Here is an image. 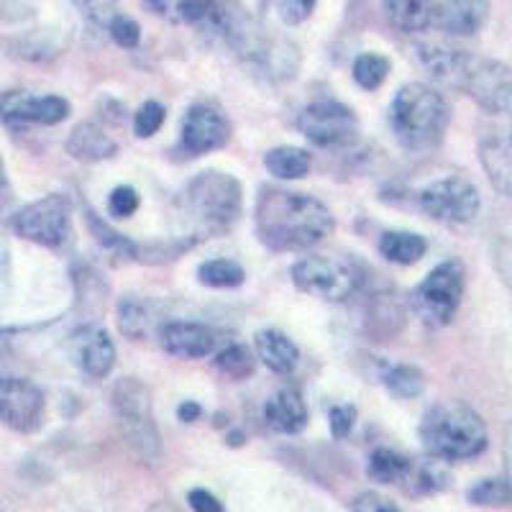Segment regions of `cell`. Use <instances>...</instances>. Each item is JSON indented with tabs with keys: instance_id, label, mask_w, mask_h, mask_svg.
<instances>
[{
	"instance_id": "cell-19",
	"label": "cell",
	"mask_w": 512,
	"mask_h": 512,
	"mask_svg": "<svg viewBox=\"0 0 512 512\" xmlns=\"http://www.w3.org/2000/svg\"><path fill=\"white\" fill-rule=\"evenodd\" d=\"M264 423L272 428L274 433L282 436H295L308 425V405H305L303 395L295 387H282L280 392H274L267 402H264Z\"/></svg>"
},
{
	"instance_id": "cell-45",
	"label": "cell",
	"mask_w": 512,
	"mask_h": 512,
	"mask_svg": "<svg viewBox=\"0 0 512 512\" xmlns=\"http://www.w3.org/2000/svg\"><path fill=\"white\" fill-rule=\"evenodd\" d=\"M226 441H228V446H244L246 436L241 431H231V433H228Z\"/></svg>"
},
{
	"instance_id": "cell-18",
	"label": "cell",
	"mask_w": 512,
	"mask_h": 512,
	"mask_svg": "<svg viewBox=\"0 0 512 512\" xmlns=\"http://www.w3.org/2000/svg\"><path fill=\"white\" fill-rule=\"evenodd\" d=\"M418 57L428 75L446 88H464L466 72L472 67L474 54L464 52L456 47H443V44H425L418 49Z\"/></svg>"
},
{
	"instance_id": "cell-16",
	"label": "cell",
	"mask_w": 512,
	"mask_h": 512,
	"mask_svg": "<svg viewBox=\"0 0 512 512\" xmlns=\"http://www.w3.org/2000/svg\"><path fill=\"white\" fill-rule=\"evenodd\" d=\"M159 341H162V349L177 359H205L216 351L218 344L213 328L203 326V323H185V320L162 326Z\"/></svg>"
},
{
	"instance_id": "cell-1",
	"label": "cell",
	"mask_w": 512,
	"mask_h": 512,
	"mask_svg": "<svg viewBox=\"0 0 512 512\" xmlns=\"http://www.w3.org/2000/svg\"><path fill=\"white\" fill-rule=\"evenodd\" d=\"M256 236L272 251H308L326 241L336 218L313 195L282 187H264L254 208Z\"/></svg>"
},
{
	"instance_id": "cell-36",
	"label": "cell",
	"mask_w": 512,
	"mask_h": 512,
	"mask_svg": "<svg viewBox=\"0 0 512 512\" xmlns=\"http://www.w3.org/2000/svg\"><path fill=\"white\" fill-rule=\"evenodd\" d=\"M167 121V111L164 105L157 100H146L139 108V113L134 116V131L139 139H152L154 134H159V128Z\"/></svg>"
},
{
	"instance_id": "cell-25",
	"label": "cell",
	"mask_w": 512,
	"mask_h": 512,
	"mask_svg": "<svg viewBox=\"0 0 512 512\" xmlns=\"http://www.w3.org/2000/svg\"><path fill=\"white\" fill-rule=\"evenodd\" d=\"M264 167L277 180H303L313 169V157L297 146H274L264 154Z\"/></svg>"
},
{
	"instance_id": "cell-24",
	"label": "cell",
	"mask_w": 512,
	"mask_h": 512,
	"mask_svg": "<svg viewBox=\"0 0 512 512\" xmlns=\"http://www.w3.org/2000/svg\"><path fill=\"white\" fill-rule=\"evenodd\" d=\"M425 251H428V241L413 231H387L379 239V254L387 262L400 264V267L418 264L425 256Z\"/></svg>"
},
{
	"instance_id": "cell-27",
	"label": "cell",
	"mask_w": 512,
	"mask_h": 512,
	"mask_svg": "<svg viewBox=\"0 0 512 512\" xmlns=\"http://www.w3.org/2000/svg\"><path fill=\"white\" fill-rule=\"evenodd\" d=\"M218 0H149L154 13L172 24H208Z\"/></svg>"
},
{
	"instance_id": "cell-15",
	"label": "cell",
	"mask_w": 512,
	"mask_h": 512,
	"mask_svg": "<svg viewBox=\"0 0 512 512\" xmlns=\"http://www.w3.org/2000/svg\"><path fill=\"white\" fill-rule=\"evenodd\" d=\"M70 359L82 374L93 379H103L116 367V346L100 323H82L70 336Z\"/></svg>"
},
{
	"instance_id": "cell-34",
	"label": "cell",
	"mask_w": 512,
	"mask_h": 512,
	"mask_svg": "<svg viewBox=\"0 0 512 512\" xmlns=\"http://www.w3.org/2000/svg\"><path fill=\"white\" fill-rule=\"evenodd\" d=\"M510 497L507 479H482L466 492V500L477 507H505L510 505Z\"/></svg>"
},
{
	"instance_id": "cell-4",
	"label": "cell",
	"mask_w": 512,
	"mask_h": 512,
	"mask_svg": "<svg viewBox=\"0 0 512 512\" xmlns=\"http://www.w3.org/2000/svg\"><path fill=\"white\" fill-rule=\"evenodd\" d=\"M187 208L205 233H223L239 221L244 190L228 172L208 169L187 185Z\"/></svg>"
},
{
	"instance_id": "cell-11",
	"label": "cell",
	"mask_w": 512,
	"mask_h": 512,
	"mask_svg": "<svg viewBox=\"0 0 512 512\" xmlns=\"http://www.w3.org/2000/svg\"><path fill=\"white\" fill-rule=\"evenodd\" d=\"M47 400L34 382L0 377V423L16 433H36L44 425Z\"/></svg>"
},
{
	"instance_id": "cell-9",
	"label": "cell",
	"mask_w": 512,
	"mask_h": 512,
	"mask_svg": "<svg viewBox=\"0 0 512 512\" xmlns=\"http://www.w3.org/2000/svg\"><path fill=\"white\" fill-rule=\"evenodd\" d=\"M297 128L318 149H344L359 139V118L338 100H318L303 108Z\"/></svg>"
},
{
	"instance_id": "cell-46",
	"label": "cell",
	"mask_w": 512,
	"mask_h": 512,
	"mask_svg": "<svg viewBox=\"0 0 512 512\" xmlns=\"http://www.w3.org/2000/svg\"><path fill=\"white\" fill-rule=\"evenodd\" d=\"M6 185V167H3V159H0V187Z\"/></svg>"
},
{
	"instance_id": "cell-26",
	"label": "cell",
	"mask_w": 512,
	"mask_h": 512,
	"mask_svg": "<svg viewBox=\"0 0 512 512\" xmlns=\"http://www.w3.org/2000/svg\"><path fill=\"white\" fill-rule=\"evenodd\" d=\"M410 469H413V459L395 448H374L369 456L367 474L379 484H392V487H402L408 479Z\"/></svg>"
},
{
	"instance_id": "cell-28",
	"label": "cell",
	"mask_w": 512,
	"mask_h": 512,
	"mask_svg": "<svg viewBox=\"0 0 512 512\" xmlns=\"http://www.w3.org/2000/svg\"><path fill=\"white\" fill-rule=\"evenodd\" d=\"M448 487V472L441 459L431 456V459H413V469H410L408 479L402 484V489L408 495H436L441 489Z\"/></svg>"
},
{
	"instance_id": "cell-10",
	"label": "cell",
	"mask_w": 512,
	"mask_h": 512,
	"mask_svg": "<svg viewBox=\"0 0 512 512\" xmlns=\"http://www.w3.org/2000/svg\"><path fill=\"white\" fill-rule=\"evenodd\" d=\"M418 203L425 216L446 226H464L472 223L482 210V195L466 177H446L431 182L418 195Z\"/></svg>"
},
{
	"instance_id": "cell-14",
	"label": "cell",
	"mask_w": 512,
	"mask_h": 512,
	"mask_svg": "<svg viewBox=\"0 0 512 512\" xmlns=\"http://www.w3.org/2000/svg\"><path fill=\"white\" fill-rule=\"evenodd\" d=\"M466 95H472L484 111L505 116L510 111V67L497 59L474 57L464 80Z\"/></svg>"
},
{
	"instance_id": "cell-2",
	"label": "cell",
	"mask_w": 512,
	"mask_h": 512,
	"mask_svg": "<svg viewBox=\"0 0 512 512\" xmlns=\"http://www.w3.org/2000/svg\"><path fill=\"white\" fill-rule=\"evenodd\" d=\"M420 441L441 461L477 459L487 451V425L482 415L464 402L446 400L433 405L420 420Z\"/></svg>"
},
{
	"instance_id": "cell-23",
	"label": "cell",
	"mask_w": 512,
	"mask_h": 512,
	"mask_svg": "<svg viewBox=\"0 0 512 512\" xmlns=\"http://www.w3.org/2000/svg\"><path fill=\"white\" fill-rule=\"evenodd\" d=\"M436 0H384V16L402 34H418L433 26Z\"/></svg>"
},
{
	"instance_id": "cell-37",
	"label": "cell",
	"mask_w": 512,
	"mask_h": 512,
	"mask_svg": "<svg viewBox=\"0 0 512 512\" xmlns=\"http://www.w3.org/2000/svg\"><path fill=\"white\" fill-rule=\"evenodd\" d=\"M108 34H111L113 44L121 49H136L141 41V26L136 24L134 18L126 16V13H116L108 24Z\"/></svg>"
},
{
	"instance_id": "cell-22",
	"label": "cell",
	"mask_w": 512,
	"mask_h": 512,
	"mask_svg": "<svg viewBox=\"0 0 512 512\" xmlns=\"http://www.w3.org/2000/svg\"><path fill=\"white\" fill-rule=\"evenodd\" d=\"M479 162L484 172L492 180V185L500 190V195H510L512 182V157H510V139L505 134H492L479 146Z\"/></svg>"
},
{
	"instance_id": "cell-44",
	"label": "cell",
	"mask_w": 512,
	"mask_h": 512,
	"mask_svg": "<svg viewBox=\"0 0 512 512\" xmlns=\"http://www.w3.org/2000/svg\"><path fill=\"white\" fill-rule=\"evenodd\" d=\"M177 418L182 420V423H198L200 418H203V405H198V402L192 400H185L177 408Z\"/></svg>"
},
{
	"instance_id": "cell-35",
	"label": "cell",
	"mask_w": 512,
	"mask_h": 512,
	"mask_svg": "<svg viewBox=\"0 0 512 512\" xmlns=\"http://www.w3.org/2000/svg\"><path fill=\"white\" fill-rule=\"evenodd\" d=\"M85 218H88V226H90V231H93L95 241H98L103 249L118 251V254H123V256H134L136 254L134 241H128L126 236H121L118 231H113V228L108 226L103 218L95 216L93 210H85Z\"/></svg>"
},
{
	"instance_id": "cell-6",
	"label": "cell",
	"mask_w": 512,
	"mask_h": 512,
	"mask_svg": "<svg viewBox=\"0 0 512 512\" xmlns=\"http://www.w3.org/2000/svg\"><path fill=\"white\" fill-rule=\"evenodd\" d=\"M466 272L459 259H448L433 269L413 292V305L425 326L443 328L454 320L464 300Z\"/></svg>"
},
{
	"instance_id": "cell-12",
	"label": "cell",
	"mask_w": 512,
	"mask_h": 512,
	"mask_svg": "<svg viewBox=\"0 0 512 512\" xmlns=\"http://www.w3.org/2000/svg\"><path fill=\"white\" fill-rule=\"evenodd\" d=\"M72 105L59 95H34L29 90H6L0 93V123L8 128H24L31 123L39 126H57L67 121Z\"/></svg>"
},
{
	"instance_id": "cell-30",
	"label": "cell",
	"mask_w": 512,
	"mask_h": 512,
	"mask_svg": "<svg viewBox=\"0 0 512 512\" xmlns=\"http://www.w3.org/2000/svg\"><path fill=\"white\" fill-rule=\"evenodd\" d=\"M118 328L126 338L131 341H141V338L149 336V328H152V313L146 308L144 300H139L136 295H126L118 303Z\"/></svg>"
},
{
	"instance_id": "cell-40",
	"label": "cell",
	"mask_w": 512,
	"mask_h": 512,
	"mask_svg": "<svg viewBox=\"0 0 512 512\" xmlns=\"http://www.w3.org/2000/svg\"><path fill=\"white\" fill-rule=\"evenodd\" d=\"M315 6H318V0H280L277 11L287 26H297L313 16Z\"/></svg>"
},
{
	"instance_id": "cell-13",
	"label": "cell",
	"mask_w": 512,
	"mask_h": 512,
	"mask_svg": "<svg viewBox=\"0 0 512 512\" xmlns=\"http://www.w3.org/2000/svg\"><path fill=\"white\" fill-rule=\"evenodd\" d=\"M228 139H231V123L213 105H192L182 118L180 144L182 152L190 157H203V154L223 149Z\"/></svg>"
},
{
	"instance_id": "cell-3",
	"label": "cell",
	"mask_w": 512,
	"mask_h": 512,
	"mask_svg": "<svg viewBox=\"0 0 512 512\" xmlns=\"http://www.w3.org/2000/svg\"><path fill=\"white\" fill-rule=\"evenodd\" d=\"M451 111L438 90L423 82H410L397 90L390 105V126L408 152H428L446 134Z\"/></svg>"
},
{
	"instance_id": "cell-29",
	"label": "cell",
	"mask_w": 512,
	"mask_h": 512,
	"mask_svg": "<svg viewBox=\"0 0 512 512\" xmlns=\"http://www.w3.org/2000/svg\"><path fill=\"white\" fill-rule=\"evenodd\" d=\"M382 384L397 400H415L425 392V374L410 364H395L382 372Z\"/></svg>"
},
{
	"instance_id": "cell-31",
	"label": "cell",
	"mask_w": 512,
	"mask_h": 512,
	"mask_svg": "<svg viewBox=\"0 0 512 512\" xmlns=\"http://www.w3.org/2000/svg\"><path fill=\"white\" fill-rule=\"evenodd\" d=\"M198 280L200 285L213 287V290H231V287L244 285L246 272L233 259H210L198 267Z\"/></svg>"
},
{
	"instance_id": "cell-5",
	"label": "cell",
	"mask_w": 512,
	"mask_h": 512,
	"mask_svg": "<svg viewBox=\"0 0 512 512\" xmlns=\"http://www.w3.org/2000/svg\"><path fill=\"white\" fill-rule=\"evenodd\" d=\"M292 282L305 295L320 297L328 303H344L361 287V269L338 256L313 254L292 267Z\"/></svg>"
},
{
	"instance_id": "cell-38",
	"label": "cell",
	"mask_w": 512,
	"mask_h": 512,
	"mask_svg": "<svg viewBox=\"0 0 512 512\" xmlns=\"http://www.w3.org/2000/svg\"><path fill=\"white\" fill-rule=\"evenodd\" d=\"M72 3H75V6L80 8L82 16L88 18L93 26H98V29H108L111 18L116 16V13H121L118 0H72Z\"/></svg>"
},
{
	"instance_id": "cell-21",
	"label": "cell",
	"mask_w": 512,
	"mask_h": 512,
	"mask_svg": "<svg viewBox=\"0 0 512 512\" xmlns=\"http://www.w3.org/2000/svg\"><path fill=\"white\" fill-rule=\"evenodd\" d=\"M254 344L259 359H262L264 364H267V369H272L274 374L295 372L297 361H300V349H297L292 338H287V333L267 328V331L256 333Z\"/></svg>"
},
{
	"instance_id": "cell-32",
	"label": "cell",
	"mask_w": 512,
	"mask_h": 512,
	"mask_svg": "<svg viewBox=\"0 0 512 512\" xmlns=\"http://www.w3.org/2000/svg\"><path fill=\"white\" fill-rule=\"evenodd\" d=\"M216 369L223 377L241 382V379H249L256 372V359L249 346L231 344L216 354Z\"/></svg>"
},
{
	"instance_id": "cell-17",
	"label": "cell",
	"mask_w": 512,
	"mask_h": 512,
	"mask_svg": "<svg viewBox=\"0 0 512 512\" xmlns=\"http://www.w3.org/2000/svg\"><path fill=\"white\" fill-rule=\"evenodd\" d=\"M489 16V0H436L433 26L448 36H474Z\"/></svg>"
},
{
	"instance_id": "cell-42",
	"label": "cell",
	"mask_w": 512,
	"mask_h": 512,
	"mask_svg": "<svg viewBox=\"0 0 512 512\" xmlns=\"http://www.w3.org/2000/svg\"><path fill=\"white\" fill-rule=\"evenodd\" d=\"M349 507L354 512H400V507H397L395 502L382 497L379 492H364V495L356 497Z\"/></svg>"
},
{
	"instance_id": "cell-33",
	"label": "cell",
	"mask_w": 512,
	"mask_h": 512,
	"mask_svg": "<svg viewBox=\"0 0 512 512\" xmlns=\"http://www.w3.org/2000/svg\"><path fill=\"white\" fill-rule=\"evenodd\" d=\"M392 64L390 59L382 57V54H374V52H367V54H359L354 62V80L359 88L364 90H377L382 88L384 80H387V75H390Z\"/></svg>"
},
{
	"instance_id": "cell-8",
	"label": "cell",
	"mask_w": 512,
	"mask_h": 512,
	"mask_svg": "<svg viewBox=\"0 0 512 512\" xmlns=\"http://www.w3.org/2000/svg\"><path fill=\"white\" fill-rule=\"evenodd\" d=\"M13 231L31 244L47 249H64L72 241V208L62 195H44L36 203L18 210L13 218Z\"/></svg>"
},
{
	"instance_id": "cell-7",
	"label": "cell",
	"mask_w": 512,
	"mask_h": 512,
	"mask_svg": "<svg viewBox=\"0 0 512 512\" xmlns=\"http://www.w3.org/2000/svg\"><path fill=\"white\" fill-rule=\"evenodd\" d=\"M113 410L121 420L123 433L128 436L131 446L139 451L144 459H157L159 456V436L152 415V395L144 384L134 377L118 379L113 387Z\"/></svg>"
},
{
	"instance_id": "cell-43",
	"label": "cell",
	"mask_w": 512,
	"mask_h": 512,
	"mask_svg": "<svg viewBox=\"0 0 512 512\" xmlns=\"http://www.w3.org/2000/svg\"><path fill=\"white\" fill-rule=\"evenodd\" d=\"M187 502L195 512H223V502L216 495H210L208 489H192Z\"/></svg>"
},
{
	"instance_id": "cell-39",
	"label": "cell",
	"mask_w": 512,
	"mask_h": 512,
	"mask_svg": "<svg viewBox=\"0 0 512 512\" xmlns=\"http://www.w3.org/2000/svg\"><path fill=\"white\" fill-rule=\"evenodd\" d=\"M139 205V192L131 185L116 187V190L111 192V198H108V210H111L113 218H131L136 210H139Z\"/></svg>"
},
{
	"instance_id": "cell-20",
	"label": "cell",
	"mask_w": 512,
	"mask_h": 512,
	"mask_svg": "<svg viewBox=\"0 0 512 512\" xmlns=\"http://www.w3.org/2000/svg\"><path fill=\"white\" fill-rule=\"evenodd\" d=\"M116 152L118 144L98 123H77L67 139V154L77 162H103V159L116 157Z\"/></svg>"
},
{
	"instance_id": "cell-41",
	"label": "cell",
	"mask_w": 512,
	"mask_h": 512,
	"mask_svg": "<svg viewBox=\"0 0 512 512\" xmlns=\"http://www.w3.org/2000/svg\"><path fill=\"white\" fill-rule=\"evenodd\" d=\"M356 415L359 413H356L354 405H336V408H331V413H328V425H331V433L336 441H341V438H346L354 431Z\"/></svg>"
}]
</instances>
